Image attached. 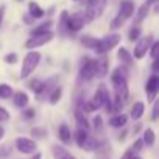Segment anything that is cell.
<instances>
[{
  "label": "cell",
  "instance_id": "cell-1",
  "mask_svg": "<svg viewBox=\"0 0 159 159\" xmlns=\"http://www.w3.org/2000/svg\"><path fill=\"white\" fill-rule=\"evenodd\" d=\"M39 62H41V53L36 52V50H30V52L25 55L24 61H22L20 78H28V76L36 70V67L39 66Z\"/></svg>",
  "mask_w": 159,
  "mask_h": 159
},
{
  "label": "cell",
  "instance_id": "cell-2",
  "mask_svg": "<svg viewBox=\"0 0 159 159\" xmlns=\"http://www.w3.org/2000/svg\"><path fill=\"white\" fill-rule=\"evenodd\" d=\"M133 13H134V3H133V2H129V0H123V2L120 3L119 14L114 17V20H112L111 27H112L114 30H116V28H119V27H122V25L126 22V19H129V17L133 16Z\"/></svg>",
  "mask_w": 159,
  "mask_h": 159
},
{
  "label": "cell",
  "instance_id": "cell-3",
  "mask_svg": "<svg viewBox=\"0 0 159 159\" xmlns=\"http://www.w3.org/2000/svg\"><path fill=\"white\" fill-rule=\"evenodd\" d=\"M119 42H120V34H117V33L116 34H109V36H106L103 39H97V44H95L94 50L98 55H105V53L111 52L116 45H119Z\"/></svg>",
  "mask_w": 159,
  "mask_h": 159
},
{
  "label": "cell",
  "instance_id": "cell-4",
  "mask_svg": "<svg viewBox=\"0 0 159 159\" xmlns=\"http://www.w3.org/2000/svg\"><path fill=\"white\" fill-rule=\"evenodd\" d=\"M105 7H106V0H89L88 10H86V14H84L86 22L100 17L105 11Z\"/></svg>",
  "mask_w": 159,
  "mask_h": 159
},
{
  "label": "cell",
  "instance_id": "cell-5",
  "mask_svg": "<svg viewBox=\"0 0 159 159\" xmlns=\"http://www.w3.org/2000/svg\"><path fill=\"white\" fill-rule=\"evenodd\" d=\"M53 36H55V34H53L52 31H47V33H42V34H34V36H31V38L25 42V47L30 48V50L38 48V47H42V45L48 44V42L53 39Z\"/></svg>",
  "mask_w": 159,
  "mask_h": 159
},
{
  "label": "cell",
  "instance_id": "cell-6",
  "mask_svg": "<svg viewBox=\"0 0 159 159\" xmlns=\"http://www.w3.org/2000/svg\"><path fill=\"white\" fill-rule=\"evenodd\" d=\"M86 24V17L83 13H75L67 17V31H80Z\"/></svg>",
  "mask_w": 159,
  "mask_h": 159
},
{
  "label": "cell",
  "instance_id": "cell-7",
  "mask_svg": "<svg viewBox=\"0 0 159 159\" xmlns=\"http://www.w3.org/2000/svg\"><path fill=\"white\" fill-rule=\"evenodd\" d=\"M151 44H153V36H145V38L139 39L136 47H134V58L136 59H142L147 55V52H148Z\"/></svg>",
  "mask_w": 159,
  "mask_h": 159
},
{
  "label": "cell",
  "instance_id": "cell-8",
  "mask_svg": "<svg viewBox=\"0 0 159 159\" xmlns=\"http://www.w3.org/2000/svg\"><path fill=\"white\" fill-rule=\"evenodd\" d=\"M94 76H95L94 59H91V58H84V62L81 64V69H80V78L84 80V81H91Z\"/></svg>",
  "mask_w": 159,
  "mask_h": 159
},
{
  "label": "cell",
  "instance_id": "cell-9",
  "mask_svg": "<svg viewBox=\"0 0 159 159\" xmlns=\"http://www.w3.org/2000/svg\"><path fill=\"white\" fill-rule=\"evenodd\" d=\"M16 148L24 153V154H33L38 148L36 142L31 140V139H27V137H17L16 139Z\"/></svg>",
  "mask_w": 159,
  "mask_h": 159
},
{
  "label": "cell",
  "instance_id": "cell-10",
  "mask_svg": "<svg viewBox=\"0 0 159 159\" xmlns=\"http://www.w3.org/2000/svg\"><path fill=\"white\" fill-rule=\"evenodd\" d=\"M157 91H159V76L154 73V75H151L150 76V80L147 81V84H145V92L150 95V102H153L154 100V97H156V94H157Z\"/></svg>",
  "mask_w": 159,
  "mask_h": 159
},
{
  "label": "cell",
  "instance_id": "cell-11",
  "mask_svg": "<svg viewBox=\"0 0 159 159\" xmlns=\"http://www.w3.org/2000/svg\"><path fill=\"white\" fill-rule=\"evenodd\" d=\"M94 67H95V75L98 78H105L108 73V58L102 55V58L94 61Z\"/></svg>",
  "mask_w": 159,
  "mask_h": 159
},
{
  "label": "cell",
  "instance_id": "cell-12",
  "mask_svg": "<svg viewBox=\"0 0 159 159\" xmlns=\"http://www.w3.org/2000/svg\"><path fill=\"white\" fill-rule=\"evenodd\" d=\"M28 102H30V98H28V94L27 92H16L14 94V97H13V103L17 106V108H25L27 105H28Z\"/></svg>",
  "mask_w": 159,
  "mask_h": 159
},
{
  "label": "cell",
  "instance_id": "cell-13",
  "mask_svg": "<svg viewBox=\"0 0 159 159\" xmlns=\"http://www.w3.org/2000/svg\"><path fill=\"white\" fill-rule=\"evenodd\" d=\"M58 137H59V140L64 142V143H69V142L72 140V131L69 129V126H67L66 123H62V125L59 126V129H58Z\"/></svg>",
  "mask_w": 159,
  "mask_h": 159
},
{
  "label": "cell",
  "instance_id": "cell-14",
  "mask_svg": "<svg viewBox=\"0 0 159 159\" xmlns=\"http://www.w3.org/2000/svg\"><path fill=\"white\" fill-rule=\"evenodd\" d=\"M53 156L55 159H75L64 147L61 145H53Z\"/></svg>",
  "mask_w": 159,
  "mask_h": 159
},
{
  "label": "cell",
  "instance_id": "cell-15",
  "mask_svg": "<svg viewBox=\"0 0 159 159\" xmlns=\"http://www.w3.org/2000/svg\"><path fill=\"white\" fill-rule=\"evenodd\" d=\"M143 111H145V105L142 102H136L131 108V117L134 120H139L142 116H143Z\"/></svg>",
  "mask_w": 159,
  "mask_h": 159
},
{
  "label": "cell",
  "instance_id": "cell-16",
  "mask_svg": "<svg viewBox=\"0 0 159 159\" xmlns=\"http://www.w3.org/2000/svg\"><path fill=\"white\" fill-rule=\"evenodd\" d=\"M28 11H30V16H31L33 19H39V17L44 16V10H42L36 2H30V3H28Z\"/></svg>",
  "mask_w": 159,
  "mask_h": 159
},
{
  "label": "cell",
  "instance_id": "cell-17",
  "mask_svg": "<svg viewBox=\"0 0 159 159\" xmlns=\"http://www.w3.org/2000/svg\"><path fill=\"white\" fill-rule=\"evenodd\" d=\"M89 103L92 105L94 109H98V108L103 106V88H100L98 91H95V94H94V97H92V100Z\"/></svg>",
  "mask_w": 159,
  "mask_h": 159
},
{
  "label": "cell",
  "instance_id": "cell-18",
  "mask_svg": "<svg viewBox=\"0 0 159 159\" xmlns=\"http://www.w3.org/2000/svg\"><path fill=\"white\" fill-rule=\"evenodd\" d=\"M126 122H128V116H125V114H117L116 117H112V119L109 120V125L114 126V128H122V126L126 125Z\"/></svg>",
  "mask_w": 159,
  "mask_h": 159
},
{
  "label": "cell",
  "instance_id": "cell-19",
  "mask_svg": "<svg viewBox=\"0 0 159 159\" xmlns=\"http://www.w3.org/2000/svg\"><path fill=\"white\" fill-rule=\"evenodd\" d=\"M75 120H76V123H78V128L80 129H84V131H88V128H89V123H88V120H86V117H84V114L81 112V111H75Z\"/></svg>",
  "mask_w": 159,
  "mask_h": 159
},
{
  "label": "cell",
  "instance_id": "cell-20",
  "mask_svg": "<svg viewBox=\"0 0 159 159\" xmlns=\"http://www.w3.org/2000/svg\"><path fill=\"white\" fill-rule=\"evenodd\" d=\"M117 56H119V59L123 62V64H126V66H129V64H133V56L129 55V52L126 50V48H119V53H117Z\"/></svg>",
  "mask_w": 159,
  "mask_h": 159
},
{
  "label": "cell",
  "instance_id": "cell-21",
  "mask_svg": "<svg viewBox=\"0 0 159 159\" xmlns=\"http://www.w3.org/2000/svg\"><path fill=\"white\" fill-rule=\"evenodd\" d=\"M154 139H156V136H154V131H153L151 128H147V129H145V133H143L142 142H143V143H147L148 147H151V145L154 143Z\"/></svg>",
  "mask_w": 159,
  "mask_h": 159
},
{
  "label": "cell",
  "instance_id": "cell-22",
  "mask_svg": "<svg viewBox=\"0 0 159 159\" xmlns=\"http://www.w3.org/2000/svg\"><path fill=\"white\" fill-rule=\"evenodd\" d=\"M89 136H88V131H84V129H76L75 131V140H76V143H78V147H83V143L86 142V139H88Z\"/></svg>",
  "mask_w": 159,
  "mask_h": 159
},
{
  "label": "cell",
  "instance_id": "cell-23",
  "mask_svg": "<svg viewBox=\"0 0 159 159\" xmlns=\"http://www.w3.org/2000/svg\"><path fill=\"white\" fill-rule=\"evenodd\" d=\"M61 95H62V88H55L53 91H52V94L48 95V102L52 103V105H56L59 100H61Z\"/></svg>",
  "mask_w": 159,
  "mask_h": 159
},
{
  "label": "cell",
  "instance_id": "cell-24",
  "mask_svg": "<svg viewBox=\"0 0 159 159\" xmlns=\"http://www.w3.org/2000/svg\"><path fill=\"white\" fill-rule=\"evenodd\" d=\"M148 11H150V5L148 3H143L140 8H139V11H137V16H136V22L139 24V22H142L145 17H147V14H148Z\"/></svg>",
  "mask_w": 159,
  "mask_h": 159
},
{
  "label": "cell",
  "instance_id": "cell-25",
  "mask_svg": "<svg viewBox=\"0 0 159 159\" xmlns=\"http://www.w3.org/2000/svg\"><path fill=\"white\" fill-rule=\"evenodd\" d=\"M50 27H52V22H50V20H47V22L41 24L39 27H36V28L31 31V36H34V34H42V33H47V31H50Z\"/></svg>",
  "mask_w": 159,
  "mask_h": 159
},
{
  "label": "cell",
  "instance_id": "cell-26",
  "mask_svg": "<svg viewBox=\"0 0 159 159\" xmlns=\"http://www.w3.org/2000/svg\"><path fill=\"white\" fill-rule=\"evenodd\" d=\"M13 97V88L10 84L2 83L0 84V98H10Z\"/></svg>",
  "mask_w": 159,
  "mask_h": 159
},
{
  "label": "cell",
  "instance_id": "cell-27",
  "mask_svg": "<svg viewBox=\"0 0 159 159\" xmlns=\"http://www.w3.org/2000/svg\"><path fill=\"white\" fill-rule=\"evenodd\" d=\"M97 147H98L97 139H94V137H88L81 148H84V150H88V151H92V150H97Z\"/></svg>",
  "mask_w": 159,
  "mask_h": 159
},
{
  "label": "cell",
  "instance_id": "cell-28",
  "mask_svg": "<svg viewBox=\"0 0 159 159\" xmlns=\"http://www.w3.org/2000/svg\"><path fill=\"white\" fill-rule=\"evenodd\" d=\"M67 17H69V13L67 11H62L61 13V17H59V31L61 33H66L67 31Z\"/></svg>",
  "mask_w": 159,
  "mask_h": 159
},
{
  "label": "cell",
  "instance_id": "cell-29",
  "mask_svg": "<svg viewBox=\"0 0 159 159\" xmlns=\"http://www.w3.org/2000/svg\"><path fill=\"white\" fill-rule=\"evenodd\" d=\"M42 84H44V83H41L39 80H31V81L28 83V88H30L33 92L39 94V92H41V89H42Z\"/></svg>",
  "mask_w": 159,
  "mask_h": 159
},
{
  "label": "cell",
  "instance_id": "cell-30",
  "mask_svg": "<svg viewBox=\"0 0 159 159\" xmlns=\"http://www.w3.org/2000/svg\"><path fill=\"white\" fill-rule=\"evenodd\" d=\"M31 134H33L36 139H44V137L47 136V129H45V128H39V126H36V128L31 129Z\"/></svg>",
  "mask_w": 159,
  "mask_h": 159
},
{
  "label": "cell",
  "instance_id": "cell-31",
  "mask_svg": "<svg viewBox=\"0 0 159 159\" xmlns=\"http://www.w3.org/2000/svg\"><path fill=\"white\" fill-rule=\"evenodd\" d=\"M139 36H140V27L136 25V27H133V28L129 30V36H128V38H129V41L133 42V41H137Z\"/></svg>",
  "mask_w": 159,
  "mask_h": 159
},
{
  "label": "cell",
  "instance_id": "cell-32",
  "mask_svg": "<svg viewBox=\"0 0 159 159\" xmlns=\"http://www.w3.org/2000/svg\"><path fill=\"white\" fill-rule=\"evenodd\" d=\"M81 42H83L86 47L94 48L95 44H97V39H95V38H91V36H83V38H81Z\"/></svg>",
  "mask_w": 159,
  "mask_h": 159
},
{
  "label": "cell",
  "instance_id": "cell-33",
  "mask_svg": "<svg viewBox=\"0 0 159 159\" xmlns=\"http://www.w3.org/2000/svg\"><path fill=\"white\" fill-rule=\"evenodd\" d=\"M142 147H143V142H142V139H137L134 143H133V147L129 148L131 151H133V154L136 156V153H139L140 150H142Z\"/></svg>",
  "mask_w": 159,
  "mask_h": 159
},
{
  "label": "cell",
  "instance_id": "cell-34",
  "mask_svg": "<svg viewBox=\"0 0 159 159\" xmlns=\"http://www.w3.org/2000/svg\"><path fill=\"white\" fill-rule=\"evenodd\" d=\"M157 52H159V42H153L150 45V56L153 59H156L157 58Z\"/></svg>",
  "mask_w": 159,
  "mask_h": 159
},
{
  "label": "cell",
  "instance_id": "cell-35",
  "mask_svg": "<svg viewBox=\"0 0 159 159\" xmlns=\"http://www.w3.org/2000/svg\"><path fill=\"white\" fill-rule=\"evenodd\" d=\"M8 120H10V112L3 106H0V122H8Z\"/></svg>",
  "mask_w": 159,
  "mask_h": 159
},
{
  "label": "cell",
  "instance_id": "cell-36",
  "mask_svg": "<svg viewBox=\"0 0 159 159\" xmlns=\"http://www.w3.org/2000/svg\"><path fill=\"white\" fill-rule=\"evenodd\" d=\"M5 62H8V64H16V62H17V55H16V53H8V55L5 56Z\"/></svg>",
  "mask_w": 159,
  "mask_h": 159
},
{
  "label": "cell",
  "instance_id": "cell-37",
  "mask_svg": "<svg viewBox=\"0 0 159 159\" xmlns=\"http://www.w3.org/2000/svg\"><path fill=\"white\" fill-rule=\"evenodd\" d=\"M102 117L100 116H97V117H94V129L95 131H102Z\"/></svg>",
  "mask_w": 159,
  "mask_h": 159
},
{
  "label": "cell",
  "instance_id": "cell-38",
  "mask_svg": "<svg viewBox=\"0 0 159 159\" xmlns=\"http://www.w3.org/2000/svg\"><path fill=\"white\" fill-rule=\"evenodd\" d=\"M157 114H159V103H154V106H153V112H151V119L156 120V119H157Z\"/></svg>",
  "mask_w": 159,
  "mask_h": 159
},
{
  "label": "cell",
  "instance_id": "cell-39",
  "mask_svg": "<svg viewBox=\"0 0 159 159\" xmlns=\"http://www.w3.org/2000/svg\"><path fill=\"white\" fill-rule=\"evenodd\" d=\"M10 153V148L7 147V145H2L0 147V156H7Z\"/></svg>",
  "mask_w": 159,
  "mask_h": 159
},
{
  "label": "cell",
  "instance_id": "cell-40",
  "mask_svg": "<svg viewBox=\"0 0 159 159\" xmlns=\"http://www.w3.org/2000/svg\"><path fill=\"white\" fill-rule=\"evenodd\" d=\"M153 70L154 72H157L159 70V59L156 58V59H153Z\"/></svg>",
  "mask_w": 159,
  "mask_h": 159
},
{
  "label": "cell",
  "instance_id": "cell-41",
  "mask_svg": "<svg viewBox=\"0 0 159 159\" xmlns=\"http://www.w3.org/2000/svg\"><path fill=\"white\" fill-rule=\"evenodd\" d=\"M3 16H5V7H0V25H2Z\"/></svg>",
  "mask_w": 159,
  "mask_h": 159
},
{
  "label": "cell",
  "instance_id": "cell-42",
  "mask_svg": "<svg viewBox=\"0 0 159 159\" xmlns=\"http://www.w3.org/2000/svg\"><path fill=\"white\" fill-rule=\"evenodd\" d=\"M25 116H27V117H33V116H34V109H27V111H25Z\"/></svg>",
  "mask_w": 159,
  "mask_h": 159
},
{
  "label": "cell",
  "instance_id": "cell-43",
  "mask_svg": "<svg viewBox=\"0 0 159 159\" xmlns=\"http://www.w3.org/2000/svg\"><path fill=\"white\" fill-rule=\"evenodd\" d=\"M24 20H25V22H27V24H31V22H33V20H34V19H33V17H31V16H30V14H28V16H25V17H24Z\"/></svg>",
  "mask_w": 159,
  "mask_h": 159
},
{
  "label": "cell",
  "instance_id": "cell-44",
  "mask_svg": "<svg viewBox=\"0 0 159 159\" xmlns=\"http://www.w3.org/2000/svg\"><path fill=\"white\" fill-rule=\"evenodd\" d=\"M5 136V129L2 128V126H0V140H2V137Z\"/></svg>",
  "mask_w": 159,
  "mask_h": 159
},
{
  "label": "cell",
  "instance_id": "cell-45",
  "mask_svg": "<svg viewBox=\"0 0 159 159\" xmlns=\"http://www.w3.org/2000/svg\"><path fill=\"white\" fill-rule=\"evenodd\" d=\"M156 2H157V0H147V2H145V3H148V5L151 7V5H153V3H156Z\"/></svg>",
  "mask_w": 159,
  "mask_h": 159
},
{
  "label": "cell",
  "instance_id": "cell-46",
  "mask_svg": "<svg viewBox=\"0 0 159 159\" xmlns=\"http://www.w3.org/2000/svg\"><path fill=\"white\" fill-rule=\"evenodd\" d=\"M31 159H42V156H41V153H36L34 157H31Z\"/></svg>",
  "mask_w": 159,
  "mask_h": 159
},
{
  "label": "cell",
  "instance_id": "cell-47",
  "mask_svg": "<svg viewBox=\"0 0 159 159\" xmlns=\"http://www.w3.org/2000/svg\"><path fill=\"white\" fill-rule=\"evenodd\" d=\"M133 159H142V157H139V156H134V157H133Z\"/></svg>",
  "mask_w": 159,
  "mask_h": 159
}]
</instances>
